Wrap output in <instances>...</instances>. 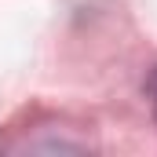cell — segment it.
Segmentation results:
<instances>
[{
	"instance_id": "6da1fadb",
	"label": "cell",
	"mask_w": 157,
	"mask_h": 157,
	"mask_svg": "<svg viewBox=\"0 0 157 157\" xmlns=\"http://www.w3.org/2000/svg\"><path fill=\"white\" fill-rule=\"evenodd\" d=\"M150 95H154V106H157V73H154V80H150Z\"/></svg>"
}]
</instances>
